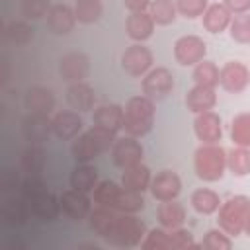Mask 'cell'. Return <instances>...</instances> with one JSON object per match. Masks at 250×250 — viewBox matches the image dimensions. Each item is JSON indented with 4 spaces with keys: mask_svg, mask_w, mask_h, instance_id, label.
Here are the masks:
<instances>
[{
    "mask_svg": "<svg viewBox=\"0 0 250 250\" xmlns=\"http://www.w3.org/2000/svg\"><path fill=\"white\" fill-rule=\"evenodd\" d=\"M154 125V100L145 94L133 96L123 107V131L129 137H145Z\"/></svg>",
    "mask_w": 250,
    "mask_h": 250,
    "instance_id": "obj_1",
    "label": "cell"
},
{
    "mask_svg": "<svg viewBox=\"0 0 250 250\" xmlns=\"http://www.w3.org/2000/svg\"><path fill=\"white\" fill-rule=\"evenodd\" d=\"M145 234H146V225L135 213H117L104 240L115 248H135L141 246Z\"/></svg>",
    "mask_w": 250,
    "mask_h": 250,
    "instance_id": "obj_2",
    "label": "cell"
},
{
    "mask_svg": "<svg viewBox=\"0 0 250 250\" xmlns=\"http://www.w3.org/2000/svg\"><path fill=\"white\" fill-rule=\"evenodd\" d=\"M193 170L203 182H219L227 170V150L219 143L201 145L193 154Z\"/></svg>",
    "mask_w": 250,
    "mask_h": 250,
    "instance_id": "obj_3",
    "label": "cell"
},
{
    "mask_svg": "<svg viewBox=\"0 0 250 250\" xmlns=\"http://www.w3.org/2000/svg\"><path fill=\"white\" fill-rule=\"evenodd\" d=\"M250 211V197L246 195H232L227 201L221 203L217 211V225L223 229L229 236L242 234L246 215Z\"/></svg>",
    "mask_w": 250,
    "mask_h": 250,
    "instance_id": "obj_4",
    "label": "cell"
},
{
    "mask_svg": "<svg viewBox=\"0 0 250 250\" xmlns=\"http://www.w3.org/2000/svg\"><path fill=\"white\" fill-rule=\"evenodd\" d=\"M152 62H154L152 51L143 43L129 45L121 55V68L125 70V74L133 78H143L152 68Z\"/></svg>",
    "mask_w": 250,
    "mask_h": 250,
    "instance_id": "obj_5",
    "label": "cell"
},
{
    "mask_svg": "<svg viewBox=\"0 0 250 250\" xmlns=\"http://www.w3.org/2000/svg\"><path fill=\"white\" fill-rule=\"evenodd\" d=\"M141 88H143V94L154 102L158 100H164L166 96L172 94L174 90V74L166 68V66H156V68H150L145 76H143V82H141Z\"/></svg>",
    "mask_w": 250,
    "mask_h": 250,
    "instance_id": "obj_6",
    "label": "cell"
},
{
    "mask_svg": "<svg viewBox=\"0 0 250 250\" xmlns=\"http://www.w3.org/2000/svg\"><path fill=\"white\" fill-rule=\"evenodd\" d=\"M219 86L229 94H240L250 86V70L240 61H229L219 68Z\"/></svg>",
    "mask_w": 250,
    "mask_h": 250,
    "instance_id": "obj_7",
    "label": "cell"
},
{
    "mask_svg": "<svg viewBox=\"0 0 250 250\" xmlns=\"http://www.w3.org/2000/svg\"><path fill=\"white\" fill-rule=\"evenodd\" d=\"M109 154H111L113 164H115L117 168L125 170V168H129V166H135V164L143 162L145 148H143V145L137 141V137L125 135V137H119V139L115 141V145L111 146Z\"/></svg>",
    "mask_w": 250,
    "mask_h": 250,
    "instance_id": "obj_8",
    "label": "cell"
},
{
    "mask_svg": "<svg viewBox=\"0 0 250 250\" xmlns=\"http://www.w3.org/2000/svg\"><path fill=\"white\" fill-rule=\"evenodd\" d=\"M207 45L197 35H182L174 43V59L182 66H195L205 59Z\"/></svg>",
    "mask_w": 250,
    "mask_h": 250,
    "instance_id": "obj_9",
    "label": "cell"
},
{
    "mask_svg": "<svg viewBox=\"0 0 250 250\" xmlns=\"http://www.w3.org/2000/svg\"><path fill=\"white\" fill-rule=\"evenodd\" d=\"M88 72H90V59L82 51H70L59 59V76L66 84L84 82Z\"/></svg>",
    "mask_w": 250,
    "mask_h": 250,
    "instance_id": "obj_10",
    "label": "cell"
},
{
    "mask_svg": "<svg viewBox=\"0 0 250 250\" xmlns=\"http://www.w3.org/2000/svg\"><path fill=\"white\" fill-rule=\"evenodd\" d=\"M21 133L27 145H43L53 135V117L41 113H29L21 121Z\"/></svg>",
    "mask_w": 250,
    "mask_h": 250,
    "instance_id": "obj_11",
    "label": "cell"
},
{
    "mask_svg": "<svg viewBox=\"0 0 250 250\" xmlns=\"http://www.w3.org/2000/svg\"><path fill=\"white\" fill-rule=\"evenodd\" d=\"M148 191L156 201L178 199V195L182 191V180L174 170H160L152 176Z\"/></svg>",
    "mask_w": 250,
    "mask_h": 250,
    "instance_id": "obj_12",
    "label": "cell"
},
{
    "mask_svg": "<svg viewBox=\"0 0 250 250\" xmlns=\"http://www.w3.org/2000/svg\"><path fill=\"white\" fill-rule=\"evenodd\" d=\"M61 211L72 219V221H84L88 219L92 211V199L90 193L78 191L74 188H68L61 193Z\"/></svg>",
    "mask_w": 250,
    "mask_h": 250,
    "instance_id": "obj_13",
    "label": "cell"
},
{
    "mask_svg": "<svg viewBox=\"0 0 250 250\" xmlns=\"http://www.w3.org/2000/svg\"><path fill=\"white\" fill-rule=\"evenodd\" d=\"M193 133L201 145H215L223 137V123L221 117L211 109L197 113L193 119Z\"/></svg>",
    "mask_w": 250,
    "mask_h": 250,
    "instance_id": "obj_14",
    "label": "cell"
},
{
    "mask_svg": "<svg viewBox=\"0 0 250 250\" xmlns=\"http://www.w3.org/2000/svg\"><path fill=\"white\" fill-rule=\"evenodd\" d=\"M82 117L74 109H62L53 115V135L59 141H72L82 131Z\"/></svg>",
    "mask_w": 250,
    "mask_h": 250,
    "instance_id": "obj_15",
    "label": "cell"
},
{
    "mask_svg": "<svg viewBox=\"0 0 250 250\" xmlns=\"http://www.w3.org/2000/svg\"><path fill=\"white\" fill-rule=\"evenodd\" d=\"M29 213H31V207L23 195H8L0 203V219L10 227L25 225Z\"/></svg>",
    "mask_w": 250,
    "mask_h": 250,
    "instance_id": "obj_16",
    "label": "cell"
},
{
    "mask_svg": "<svg viewBox=\"0 0 250 250\" xmlns=\"http://www.w3.org/2000/svg\"><path fill=\"white\" fill-rule=\"evenodd\" d=\"M23 105L29 113L51 115L55 109V94L45 86H29L23 94Z\"/></svg>",
    "mask_w": 250,
    "mask_h": 250,
    "instance_id": "obj_17",
    "label": "cell"
},
{
    "mask_svg": "<svg viewBox=\"0 0 250 250\" xmlns=\"http://www.w3.org/2000/svg\"><path fill=\"white\" fill-rule=\"evenodd\" d=\"M76 14L74 8L66 4H53L47 14V27L55 35H68L76 25Z\"/></svg>",
    "mask_w": 250,
    "mask_h": 250,
    "instance_id": "obj_18",
    "label": "cell"
},
{
    "mask_svg": "<svg viewBox=\"0 0 250 250\" xmlns=\"http://www.w3.org/2000/svg\"><path fill=\"white\" fill-rule=\"evenodd\" d=\"M154 20L150 18L148 12H131L125 20V31H127V37L135 43H143L146 39L152 37V31H154Z\"/></svg>",
    "mask_w": 250,
    "mask_h": 250,
    "instance_id": "obj_19",
    "label": "cell"
},
{
    "mask_svg": "<svg viewBox=\"0 0 250 250\" xmlns=\"http://www.w3.org/2000/svg\"><path fill=\"white\" fill-rule=\"evenodd\" d=\"M29 207H31V213L43 221V223H53L62 211H61V197H57L53 191L45 189L43 193L35 195L31 201H29Z\"/></svg>",
    "mask_w": 250,
    "mask_h": 250,
    "instance_id": "obj_20",
    "label": "cell"
},
{
    "mask_svg": "<svg viewBox=\"0 0 250 250\" xmlns=\"http://www.w3.org/2000/svg\"><path fill=\"white\" fill-rule=\"evenodd\" d=\"M230 20H232V14L229 12V8L221 2H215V4H209L207 10L203 12L201 16V23H203V29L217 35V33H223L229 29L230 25Z\"/></svg>",
    "mask_w": 250,
    "mask_h": 250,
    "instance_id": "obj_21",
    "label": "cell"
},
{
    "mask_svg": "<svg viewBox=\"0 0 250 250\" xmlns=\"http://www.w3.org/2000/svg\"><path fill=\"white\" fill-rule=\"evenodd\" d=\"M64 98H66V104L70 105V109H74L78 113L94 109V104H96V94H94L92 86H88L86 82L68 84Z\"/></svg>",
    "mask_w": 250,
    "mask_h": 250,
    "instance_id": "obj_22",
    "label": "cell"
},
{
    "mask_svg": "<svg viewBox=\"0 0 250 250\" xmlns=\"http://www.w3.org/2000/svg\"><path fill=\"white\" fill-rule=\"evenodd\" d=\"M215 105H217V92H215V88L195 84L186 94V107L191 113H195V115L203 113V111H211Z\"/></svg>",
    "mask_w": 250,
    "mask_h": 250,
    "instance_id": "obj_23",
    "label": "cell"
},
{
    "mask_svg": "<svg viewBox=\"0 0 250 250\" xmlns=\"http://www.w3.org/2000/svg\"><path fill=\"white\" fill-rule=\"evenodd\" d=\"M156 219L160 223V227H164L166 230H174L184 227L186 221V209L178 199H170V201H158L156 207Z\"/></svg>",
    "mask_w": 250,
    "mask_h": 250,
    "instance_id": "obj_24",
    "label": "cell"
},
{
    "mask_svg": "<svg viewBox=\"0 0 250 250\" xmlns=\"http://www.w3.org/2000/svg\"><path fill=\"white\" fill-rule=\"evenodd\" d=\"M68 182H70V188H74L78 191H84V193H92L94 188L100 182L98 170L90 162H76V166L70 172Z\"/></svg>",
    "mask_w": 250,
    "mask_h": 250,
    "instance_id": "obj_25",
    "label": "cell"
},
{
    "mask_svg": "<svg viewBox=\"0 0 250 250\" xmlns=\"http://www.w3.org/2000/svg\"><path fill=\"white\" fill-rule=\"evenodd\" d=\"M92 121H94V125H100V127H105V129L117 133L119 129H123V107L117 104L98 105L92 113Z\"/></svg>",
    "mask_w": 250,
    "mask_h": 250,
    "instance_id": "obj_26",
    "label": "cell"
},
{
    "mask_svg": "<svg viewBox=\"0 0 250 250\" xmlns=\"http://www.w3.org/2000/svg\"><path fill=\"white\" fill-rule=\"evenodd\" d=\"M150 180H152V174H150L148 166H145L143 162L125 168L121 174V186L125 189H133V191H141V193L148 189Z\"/></svg>",
    "mask_w": 250,
    "mask_h": 250,
    "instance_id": "obj_27",
    "label": "cell"
},
{
    "mask_svg": "<svg viewBox=\"0 0 250 250\" xmlns=\"http://www.w3.org/2000/svg\"><path fill=\"white\" fill-rule=\"evenodd\" d=\"M221 203L223 201H221L219 193L209 189V188H197L189 195V205L199 215H213V213H217Z\"/></svg>",
    "mask_w": 250,
    "mask_h": 250,
    "instance_id": "obj_28",
    "label": "cell"
},
{
    "mask_svg": "<svg viewBox=\"0 0 250 250\" xmlns=\"http://www.w3.org/2000/svg\"><path fill=\"white\" fill-rule=\"evenodd\" d=\"M45 164H47V152H45L43 145H29L20 156V170L25 176L41 174Z\"/></svg>",
    "mask_w": 250,
    "mask_h": 250,
    "instance_id": "obj_29",
    "label": "cell"
},
{
    "mask_svg": "<svg viewBox=\"0 0 250 250\" xmlns=\"http://www.w3.org/2000/svg\"><path fill=\"white\" fill-rule=\"evenodd\" d=\"M70 154L74 158V162H92L94 158H98L102 152L96 146L94 139L90 137V133H80L78 137L72 139V146H70Z\"/></svg>",
    "mask_w": 250,
    "mask_h": 250,
    "instance_id": "obj_30",
    "label": "cell"
},
{
    "mask_svg": "<svg viewBox=\"0 0 250 250\" xmlns=\"http://www.w3.org/2000/svg\"><path fill=\"white\" fill-rule=\"evenodd\" d=\"M117 213H119V211H115V209H111V207H100V205H96V207L90 211V215H88V223H90L92 232H94L96 236L104 238V236L107 234V230L111 229V225H113Z\"/></svg>",
    "mask_w": 250,
    "mask_h": 250,
    "instance_id": "obj_31",
    "label": "cell"
},
{
    "mask_svg": "<svg viewBox=\"0 0 250 250\" xmlns=\"http://www.w3.org/2000/svg\"><path fill=\"white\" fill-rule=\"evenodd\" d=\"M119 193H121V184H117V182H113V180H102V182H98V186L94 188L92 197H94V203H96V205L115 209V203H117Z\"/></svg>",
    "mask_w": 250,
    "mask_h": 250,
    "instance_id": "obj_32",
    "label": "cell"
},
{
    "mask_svg": "<svg viewBox=\"0 0 250 250\" xmlns=\"http://www.w3.org/2000/svg\"><path fill=\"white\" fill-rule=\"evenodd\" d=\"M227 170L232 176H248L250 174V148L234 146L227 152Z\"/></svg>",
    "mask_w": 250,
    "mask_h": 250,
    "instance_id": "obj_33",
    "label": "cell"
},
{
    "mask_svg": "<svg viewBox=\"0 0 250 250\" xmlns=\"http://www.w3.org/2000/svg\"><path fill=\"white\" fill-rule=\"evenodd\" d=\"M4 35H6V39H8L12 45H16V47H23V45H29V43L33 41V37H35V29H33L27 21L20 20V21H12V23H8V27L4 29Z\"/></svg>",
    "mask_w": 250,
    "mask_h": 250,
    "instance_id": "obj_34",
    "label": "cell"
},
{
    "mask_svg": "<svg viewBox=\"0 0 250 250\" xmlns=\"http://www.w3.org/2000/svg\"><path fill=\"white\" fill-rule=\"evenodd\" d=\"M191 78L195 84L199 86H209V88H217L219 86V66L213 61L203 59L201 62H197L193 66Z\"/></svg>",
    "mask_w": 250,
    "mask_h": 250,
    "instance_id": "obj_35",
    "label": "cell"
},
{
    "mask_svg": "<svg viewBox=\"0 0 250 250\" xmlns=\"http://www.w3.org/2000/svg\"><path fill=\"white\" fill-rule=\"evenodd\" d=\"M148 14L154 20L156 25H170L174 23L178 10L174 0H152L148 6Z\"/></svg>",
    "mask_w": 250,
    "mask_h": 250,
    "instance_id": "obj_36",
    "label": "cell"
},
{
    "mask_svg": "<svg viewBox=\"0 0 250 250\" xmlns=\"http://www.w3.org/2000/svg\"><path fill=\"white\" fill-rule=\"evenodd\" d=\"M74 14L78 23H86V25L96 23L104 14V4L102 0H76Z\"/></svg>",
    "mask_w": 250,
    "mask_h": 250,
    "instance_id": "obj_37",
    "label": "cell"
},
{
    "mask_svg": "<svg viewBox=\"0 0 250 250\" xmlns=\"http://www.w3.org/2000/svg\"><path fill=\"white\" fill-rule=\"evenodd\" d=\"M230 139L234 146H246L250 148V113H238L232 117L230 123Z\"/></svg>",
    "mask_w": 250,
    "mask_h": 250,
    "instance_id": "obj_38",
    "label": "cell"
},
{
    "mask_svg": "<svg viewBox=\"0 0 250 250\" xmlns=\"http://www.w3.org/2000/svg\"><path fill=\"white\" fill-rule=\"evenodd\" d=\"M145 207V197L141 191H133V189H125L121 186V193L117 197V203H115V211L119 213H139L143 211Z\"/></svg>",
    "mask_w": 250,
    "mask_h": 250,
    "instance_id": "obj_39",
    "label": "cell"
},
{
    "mask_svg": "<svg viewBox=\"0 0 250 250\" xmlns=\"http://www.w3.org/2000/svg\"><path fill=\"white\" fill-rule=\"evenodd\" d=\"M141 250H172L170 230H166L164 227L146 230V234L141 242Z\"/></svg>",
    "mask_w": 250,
    "mask_h": 250,
    "instance_id": "obj_40",
    "label": "cell"
},
{
    "mask_svg": "<svg viewBox=\"0 0 250 250\" xmlns=\"http://www.w3.org/2000/svg\"><path fill=\"white\" fill-rule=\"evenodd\" d=\"M229 35L232 41L240 45L250 43V12L246 14H234L229 25Z\"/></svg>",
    "mask_w": 250,
    "mask_h": 250,
    "instance_id": "obj_41",
    "label": "cell"
},
{
    "mask_svg": "<svg viewBox=\"0 0 250 250\" xmlns=\"http://www.w3.org/2000/svg\"><path fill=\"white\" fill-rule=\"evenodd\" d=\"M199 248H205V250H230L232 248V236H229L223 229H211L201 238Z\"/></svg>",
    "mask_w": 250,
    "mask_h": 250,
    "instance_id": "obj_42",
    "label": "cell"
},
{
    "mask_svg": "<svg viewBox=\"0 0 250 250\" xmlns=\"http://www.w3.org/2000/svg\"><path fill=\"white\" fill-rule=\"evenodd\" d=\"M51 6H53L51 0H21L20 2V12L25 20L35 21V20L45 18L49 14Z\"/></svg>",
    "mask_w": 250,
    "mask_h": 250,
    "instance_id": "obj_43",
    "label": "cell"
},
{
    "mask_svg": "<svg viewBox=\"0 0 250 250\" xmlns=\"http://www.w3.org/2000/svg\"><path fill=\"white\" fill-rule=\"evenodd\" d=\"M88 133H90V137L94 139V143H96V146L100 148L102 154H104V152H109L111 146H113L115 141H117V133H113V131H109V129H105V127H100V125L90 127Z\"/></svg>",
    "mask_w": 250,
    "mask_h": 250,
    "instance_id": "obj_44",
    "label": "cell"
},
{
    "mask_svg": "<svg viewBox=\"0 0 250 250\" xmlns=\"http://www.w3.org/2000/svg\"><path fill=\"white\" fill-rule=\"evenodd\" d=\"M18 189H20V195H23L27 201H31L35 195L43 193V191L49 189V188H47L45 180H43L39 174H33V176H25V178L21 180V184H20Z\"/></svg>",
    "mask_w": 250,
    "mask_h": 250,
    "instance_id": "obj_45",
    "label": "cell"
},
{
    "mask_svg": "<svg viewBox=\"0 0 250 250\" xmlns=\"http://www.w3.org/2000/svg\"><path fill=\"white\" fill-rule=\"evenodd\" d=\"M176 2V10L180 16H184L186 20H195L201 18L203 12L207 10L209 2L207 0H174Z\"/></svg>",
    "mask_w": 250,
    "mask_h": 250,
    "instance_id": "obj_46",
    "label": "cell"
},
{
    "mask_svg": "<svg viewBox=\"0 0 250 250\" xmlns=\"http://www.w3.org/2000/svg\"><path fill=\"white\" fill-rule=\"evenodd\" d=\"M170 242H172V250H193V248H199V244L195 242L191 230H188L184 227L170 230Z\"/></svg>",
    "mask_w": 250,
    "mask_h": 250,
    "instance_id": "obj_47",
    "label": "cell"
},
{
    "mask_svg": "<svg viewBox=\"0 0 250 250\" xmlns=\"http://www.w3.org/2000/svg\"><path fill=\"white\" fill-rule=\"evenodd\" d=\"M21 180H20V174L12 168H6L0 172V191H12L16 188H20Z\"/></svg>",
    "mask_w": 250,
    "mask_h": 250,
    "instance_id": "obj_48",
    "label": "cell"
},
{
    "mask_svg": "<svg viewBox=\"0 0 250 250\" xmlns=\"http://www.w3.org/2000/svg\"><path fill=\"white\" fill-rule=\"evenodd\" d=\"M230 14H246L250 12V0H223Z\"/></svg>",
    "mask_w": 250,
    "mask_h": 250,
    "instance_id": "obj_49",
    "label": "cell"
},
{
    "mask_svg": "<svg viewBox=\"0 0 250 250\" xmlns=\"http://www.w3.org/2000/svg\"><path fill=\"white\" fill-rule=\"evenodd\" d=\"M152 0H123V6L131 12H148V6H150Z\"/></svg>",
    "mask_w": 250,
    "mask_h": 250,
    "instance_id": "obj_50",
    "label": "cell"
},
{
    "mask_svg": "<svg viewBox=\"0 0 250 250\" xmlns=\"http://www.w3.org/2000/svg\"><path fill=\"white\" fill-rule=\"evenodd\" d=\"M242 234H246L250 238V211L246 215V221H244V229H242Z\"/></svg>",
    "mask_w": 250,
    "mask_h": 250,
    "instance_id": "obj_51",
    "label": "cell"
}]
</instances>
